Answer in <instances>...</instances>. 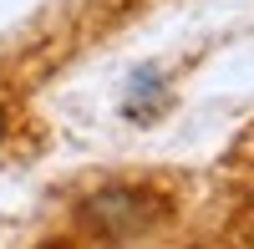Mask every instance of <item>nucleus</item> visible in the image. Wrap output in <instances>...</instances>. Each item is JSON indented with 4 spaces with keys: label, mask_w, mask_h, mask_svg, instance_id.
I'll use <instances>...</instances> for the list:
<instances>
[{
    "label": "nucleus",
    "mask_w": 254,
    "mask_h": 249,
    "mask_svg": "<svg viewBox=\"0 0 254 249\" xmlns=\"http://www.w3.org/2000/svg\"><path fill=\"white\" fill-rule=\"evenodd\" d=\"M5 137H10V97L0 92V142H5Z\"/></svg>",
    "instance_id": "nucleus-3"
},
{
    "label": "nucleus",
    "mask_w": 254,
    "mask_h": 249,
    "mask_svg": "<svg viewBox=\"0 0 254 249\" xmlns=\"http://www.w3.org/2000/svg\"><path fill=\"white\" fill-rule=\"evenodd\" d=\"M163 107H168V76H163L158 66L132 71V81H127V97H122V112L137 117V122H147V117H158Z\"/></svg>",
    "instance_id": "nucleus-2"
},
{
    "label": "nucleus",
    "mask_w": 254,
    "mask_h": 249,
    "mask_svg": "<svg viewBox=\"0 0 254 249\" xmlns=\"http://www.w3.org/2000/svg\"><path fill=\"white\" fill-rule=\"evenodd\" d=\"M36 249H71L66 239H46V244H36Z\"/></svg>",
    "instance_id": "nucleus-4"
},
{
    "label": "nucleus",
    "mask_w": 254,
    "mask_h": 249,
    "mask_svg": "<svg viewBox=\"0 0 254 249\" xmlns=\"http://www.w3.org/2000/svg\"><path fill=\"white\" fill-rule=\"evenodd\" d=\"M168 219H173V198L153 183H132V178L102 183V188L76 198V229L102 249H127L137 239H153Z\"/></svg>",
    "instance_id": "nucleus-1"
}]
</instances>
